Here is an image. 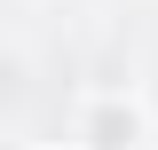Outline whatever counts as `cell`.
Listing matches in <instances>:
<instances>
[{
    "instance_id": "cell-1",
    "label": "cell",
    "mask_w": 158,
    "mask_h": 150,
    "mask_svg": "<svg viewBox=\"0 0 158 150\" xmlns=\"http://www.w3.org/2000/svg\"><path fill=\"white\" fill-rule=\"evenodd\" d=\"M71 142L79 150H135L142 142V103L127 87H95L79 103V119H71Z\"/></svg>"
}]
</instances>
